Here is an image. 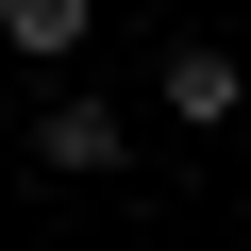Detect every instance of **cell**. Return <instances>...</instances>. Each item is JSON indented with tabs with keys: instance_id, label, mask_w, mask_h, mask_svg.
<instances>
[{
	"instance_id": "6da1fadb",
	"label": "cell",
	"mask_w": 251,
	"mask_h": 251,
	"mask_svg": "<svg viewBox=\"0 0 251 251\" xmlns=\"http://www.w3.org/2000/svg\"><path fill=\"white\" fill-rule=\"evenodd\" d=\"M168 117H184V134H234V117H251V67L184 34V50H168Z\"/></svg>"
},
{
	"instance_id": "7a4b0ae2",
	"label": "cell",
	"mask_w": 251,
	"mask_h": 251,
	"mask_svg": "<svg viewBox=\"0 0 251 251\" xmlns=\"http://www.w3.org/2000/svg\"><path fill=\"white\" fill-rule=\"evenodd\" d=\"M34 168H117V117H100V100H50V117H34Z\"/></svg>"
},
{
	"instance_id": "3957f363",
	"label": "cell",
	"mask_w": 251,
	"mask_h": 251,
	"mask_svg": "<svg viewBox=\"0 0 251 251\" xmlns=\"http://www.w3.org/2000/svg\"><path fill=\"white\" fill-rule=\"evenodd\" d=\"M0 50H34V67H67V50H84V0H0Z\"/></svg>"
}]
</instances>
